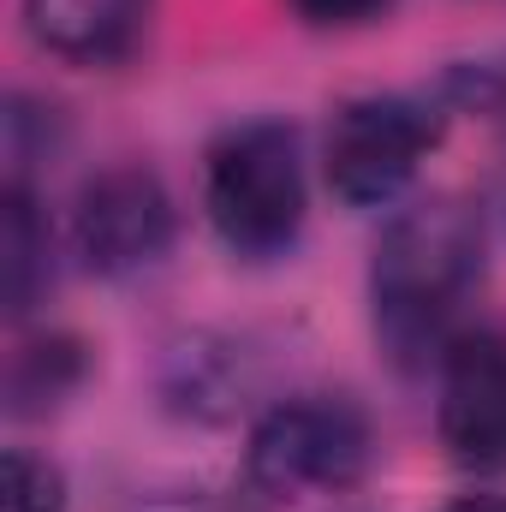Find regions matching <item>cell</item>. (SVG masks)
Masks as SVG:
<instances>
[{
    "label": "cell",
    "instance_id": "6da1fadb",
    "mask_svg": "<svg viewBox=\"0 0 506 512\" xmlns=\"http://www.w3.org/2000/svg\"><path fill=\"white\" fill-rule=\"evenodd\" d=\"M483 280V209L459 197H411L393 209L370 262V316L399 370L441 364L465 334L459 316Z\"/></svg>",
    "mask_w": 506,
    "mask_h": 512
},
{
    "label": "cell",
    "instance_id": "7a4b0ae2",
    "mask_svg": "<svg viewBox=\"0 0 506 512\" xmlns=\"http://www.w3.org/2000/svg\"><path fill=\"white\" fill-rule=\"evenodd\" d=\"M203 215L215 239L245 262L286 256L310 215L304 149L286 120L227 126L203 155Z\"/></svg>",
    "mask_w": 506,
    "mask_h": 512
},
{
    "label": "cell",
    "instance_id": "3957f363",
    "mask_svg": "<svg viewBox=\"0 0 506 512\" xmlns=\"http://www.w3.org/2000/svg\"><path fill=\"white\" fill-rule=\"evenodd\" d=\"M376 435L370 417L340 393H292L262 405L245 441V483L262 501L352 495L370 477Z\"/></svg>",
    "mask_w": 506,
    "mask_h": 512
},
{
    "label": "cell",
    "instance_id": "277c9868",
    "mask_svg": "<svg viewBox=\"0 0 506 512\" xmlns=\"http://www.w3.org/2000/svg\"><path fill=\"white\" fill-rule=\"evenodd\" d=\"M441 96H352L322 143V173L328 191L346 209H393L405 203L411 179L423 173L429 149L447 131Z\"/></svg>",
    "mask_w": 506,
    "mask_h": 512
},
{
    "label": "cell",
    "instance_id": "5b68a950",
    "mask_svg": "<svg viewBox=\"0 0 506 512\" xmlns=\"http://www.w3.org/2000/svg\"><path fill=\"white\" fill-rule=\"evenodd\" d=\"M173 233H179L173 197L137 161L102 167L96 179H84V191L72 203V251L102 280H131V274L155 268L173 251Z\"/></svg>",
    "mask_w": 506,
    "mask_h": 512
},
{
    "label": "cell",
    "instance_id": "8992f818",
    "mask_svg": "<svg viewBox=\"0 0 506 512\" xmlns=\"http://www.w3.org/2000/svg\"><path fill=\"white\" fill-rule=\"evenodd\" d=\"M435 387V435L459 471H506V340L489 328H465L441 352Z\"/></svg>",
    "mask_w": 506,
    "mask_h": 512
},
{
    "label": "cell",
    "instance_id": "52a82bcc",
    "mask_svg": "<svg viewBox=\"0 0 506 512\" xmlns=\"http://www.w3.org/2000/svg\"><path fill=\"white\" fill-rule=\"evenodd\" d=\"M262 382L268 370L251 334L197 328V334H179L161 358V405L191 423H233L239 411H251Z\"/></svg>",
    "mask_w": 506,
    "mask_h": 512
},
{
    "label": "cell",
    "instance_id": "ba28073f",
    "mask_svg": "<svg viewBox=\"0 0 506 512\" xmlns=\"http://www.w3.org/2000/svg\"><path fill=\"white\" fill-rule=\"evenodd\" d=\"M149 0H24V30L66 66H120L143 42Z\"/></svg>",
    "mask_w": 506,
    "mask_h": 512
},
{
    "label": "cell",
    "instance_id": "9c48e42d",
    "mask_svg": "<svg viewBox=\"0 0 506 512\" xmlns=\"http://www.w3.org/2000/svg\"><path fill=\"white\" fill-rule=\"evenodd\" d=\"M54 286V239L48 221L30 197L24 179L6 185V215H0V292H6V322H24Z\"/></svg>",
    "mask_w": 506,
    "mask_h": 512
},
{
    "label": "cell",
    "instance_id": "30bf717a",
    "mask_svg": "<svg viewBox=\"0 0 506 512\" xmlns=\"http://www.w3.org/2000/svg\"><path fill=\"white\" fill-rule=\"evenodd\" d=\"M78 382H84V346L72 334H36L6 364V411L12 417H48Z\"/></svg>",
    "mask_w": 506,
    "mask_h": 512
},
{
    "label": "cell",
    "instance_id": "8fae6325",
    "mask_svg": "<svg viewBox=\"0 0 506 512\" xmlns=\"http://www.w3.org/2000/svg\"><path fill=\"white\" fill-rule=\"evenodd\" d=\"M66 471L36 447H6V512H66Z\"/></svg>",
    "mask_w": 506,
    "mask_h": 512
},
{
    "label": "cell",
    "instance_id": "7c38bea8",
    "mask_svg": "<svg viewBox=\"0 0 506 512\" xmlns=\"http://www.w3.org/2000/svg\"><path fill=\"white\" fill-rule=\"evenodd\" d=\"M126 512H256V501L227 495V489H203V483H179V489H149Z\"/></svg>",
    "mask_w": 506,
    "mask_h": 512
},
{
    "label": "cell",
    "instance_id": "4fadbf2b",
    "mask_svg": "<svg viewBox=\"0 0 506 512\" xmlns=\"http://www.w3.org/2000/svg\"><path fill=\"white\" fill-rule=\"evenodd\" d=\"M286 6L316 30H358V24H376L393 0H286Z\"/></svg>",
    "mask_w": 506,
    "mask_h": 512
},
{
    "label": "cell",
    "instance_id": "5bb4252c",
    "mask_svg": "<svg viewBox=\"0 0 506 512\" xmlns=\"http://www.w3.org/2000/svg\"><path fill=\"white\" fill-rule=\"evenodd\" d=\"M441 512H506V495H459V501H447Z\"/></svg>",
    "mask_w": 506,
    "mask_h": 512
},
{
    "label": "cell",
    "instance_id": "9a60e30c",
    "mask_svg": "<svg viewBox=\"0 0 506 512\" xmlns=\"http://www.w3.org/2000/svg\"><path fill=\"white\" fill-rule=\"evenodd\" d=\"M495 221H501V233H506V161H501V179H495V209H489Z\"/></svg>",
    "mask_w": 506,
    "mask_h": 512
}]
</instances>
